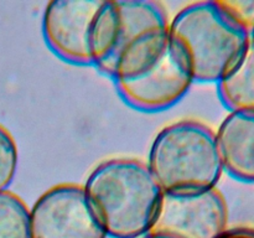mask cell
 Segmentation results:
<instances>
[{"instance_id": "3", "label": "cell", "mask_w": 254, "mask_h": 238, "mask_svg": "<svg viewBox=\"0 0 254 238\" xmlns=\"http://www.w3.org/2000/svg\"><path fill=\"white\" fill-rule=\"evenodd\" d=\"M169 36L180 47L193 82L218 83L240 62L251 34L232 16L222 0L186 5L169 25Z\"/></svg>"}, {"instance_id": "6", "label": "cell", "mask_w": 254, "mask_h": 238, "mask_svg": "<svg viewBox=\"0 0 254 238\" xmlns=\"http://www.w3.org/2000/svg\"><path fill=\"white\" fill-rule=\"evenodd\" d=\"M228 207L217 187L192 193L163 192L149 233L168 238H218Z\"/></svg>"}, {"instance_id": "15", "label": "cell", "mask_w": 254, "mask_h": 238, "mask_svg": "<svg viewBox=\"0 0 254 238\" xmlns=\"http://www.w3.org/2000/svg\"><path fill=\"white\" fill-rule=\"evenodd\" d=\"M141 238H168V237H164V236H158V235H153V233H148V235L143 236Z\"/></svg>"}, {"instance_id": "7", "label": "cell", "mask_w": 254, "mask_h": 238, "mask_svg": "<svg viewBox=\"0 0 254 238\" xmlns=\"http://www.w3.org/2000/svg\"><path fill=\"white\" fill-rule=\"evenodd\" d=\"M190 67L180 47L170 39L158 59L140 74L114 81L127 104L143 112H159L180 101L192 84Z\"/></svg>"}, {"instance_id": "8", "label": "cell", "mask_w": 254, "mask_h": 238, "mask_svg": "<svg viewBox=\"0 0 254 238\" xmlns=\"http://www.w3.org/2000/svg\"><path fill=\"white\" fill-rule=\"evenodd\" d=\"M102 0H55L42 19L45 42L57 57L78 66L92 64L91 34Z\"/></svg>"}, {"instance_id": "2", "label": "cell", "mask_w": 254, "mask_h": 238, "mask_svg": "<svg viewBox=\"0 0 254 238\" xmlns=\"http://www.w3.org/2000/svg\"><path fill=\"white\" fill-rule=\"evenodd\" d=\"M107 236L141 238L153 226L163 190L148 164L113 158L97 165L84 183Z\"/></svg>"}, {"instance_id": "12", "label": "cell", "mask_w": 254, "mask_h": 238, "mask_svg": "<svg viewBox=\"0 0 254 238\" xmlns=\"http://www.w3.org/2000/svg\"><path fill=\"white\" fill-rule=\"evenodd\" d=\"M19 153L14 136L0 124V191L7 190L16 174Z\"/></svg>"}, {"instance_id": "16", "label": "cell", "mask_w": 254, "mask_h": 238, "mask_svg": "<svg viewBox=\"0 0 254 238\" xmlns=\"http://www.w3.org/2000/svg\"><path fill=\"white\" fill-rule=\"evenodd\" d=\"M251 41H252V44H254V27H253L252 32H251Z\"/></svg>"}, {"instance_id": "9", "label": "cell", "mask_w": 254, "mask_h": 238, "mask_svg": "<svg viewBox=\"0 0 254 238\" xmlns=\"http://www.w3.org/2000/svg\"><path fill=\"white\" fill-rule=\"evenodd\" d=\"M223 170L254 182V112H230L216 133Z\"/></svg>"}, {"instance_id": "1", "label": "cell", "mask_w": 254, "mask_h": 238, "mask_svg": "<svg viewBox=\"0 0 254 238\" xmlns=\"http://www.w3.org/2000/svg\"><path fill=\"white\" fill-rule=\"evenodd\" d=\"M169 25L158 1H104L91 34L92 64L113 81L138 76L163 52Z\"/></svg>"}, {"instance_id": "5", "label": "cell", "mask_w": 254, "mask_h": 238, "mask_svg": "<svg viewBox=\"0 0 254 238\" xmlns=\"http://www.w3.org/2000/svg\"><path fill=\"white\" fill-rule=\"evenodd\" d=\"M32 238H107L84 186L60 183L30 208Z\"/></svg>"}, {"instance_id": "4", "label": "cell", "mask_w": 254, "mask_h": 238, "mask_svg": "<svg viewBox=\"0 0 254 238\" xmlns=\"http://www.w3.org/2000/svg\"><path fill=\"white\" fill-rule=\"evenodd\" d=\"M146 164L163 192L171 193L210 190L223 173L216 133L193 119L161 129L151 144Z\"/></svg>"}, {"instance_id": "11", "label": "cell", "mask_w": 254, "mask_h": 238, "mask_svg": "<svg viewBox=\"0 0 254 238\" xmlns=\"http://www.w3.org/2000/svg\"><path fill=\"white\" fill-rule=\"evenodd\" d=\"M0 238H32L30 208L9 190L0 191Z\"/></svg>"}, {"instance_id": "10", "label": "cell", "mask_w": 254, "mask_h": 238, "mask_svg": "<svg viewBox=\"0 0 254 238\" xmlns=\"http://www.w3.org/2000/svg\"><path fill=\"white\" fill-rule=\"evenodd\" d=\"M218 96L231 112H254V44L235 68L217 83Z\"/></svg>"}, {"instance_id": "14", "label": "cell", "mask_w": 254, "mask_h": 238, "mask_svg": "<svg viewBox=\"0 0 254 238\" xmlns=\"http://www.w3.org/2000/svg\"><path fill=\"white\" fill-rule=\"evenodd\" d=\"M218 238H254V227L227 228Z\"/></svg>"}, {"instance_id": "13", "label": "cell", "mask_w": 254, "mask_h": 238, "mask_svg": "<svg viewBox=\"0 0 254 238\" xmlns=\"http://www.w3.org/2000/svg\"><path fill=\"white\" fill-rule=\"evenodd\" d=\"M232 16L252 32L254 27V0H222Z\"/></svg>"}]
</instances>
